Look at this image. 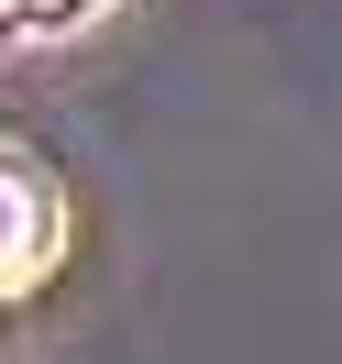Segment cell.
Returning <instances> with one entry per match:
<instances>
[{"label": "cell", "mask_w": 342, "mask_h": 364, "mask_svg": "<svg viewBox=\"0 0 342 364\" xmlns=\"http://www.w3.org/2000/svg\"><path fill=\"white\" fill-rule=\"evenodd\" d=\"M45 276V177H33V155H11V287H33Z\"/></svg>", "instance_id": "obj_1"}, {"label": "cell", "mask_w": 342, "mask_h": 364, "mask_svg": "<svg viewBox=\"0 0 342 364\" xmlns=\"http://www.w3.org/2000/svg\"><path fill=\"white\" fill-rule=\"evenodd\" d=\"M78 11H89V0H11V23H23V33H45V23H78Z\"/></svg>", "instance_id": "obj_2"}]
</instances>
